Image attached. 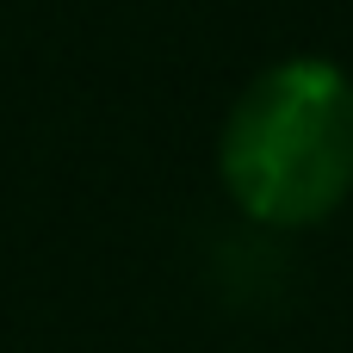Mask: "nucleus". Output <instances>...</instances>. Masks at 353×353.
I'll return each mask as SVG.
<instances>
[{"mask_svg": "<svg viewBox=\"0 0 353 353\" xmlns=\"http://www.w3.org/2000/svg\"><path fill=\"white\" fill-rule=\"evenodd\" d=\"M217 174L267 230H310L353 192V74L329 56H285L223 118Z\"/></svg>", "mask_w": 353, "mask_h": 353, "instance_id": "obj_1", "label": "nucleus"}]
</instances>
